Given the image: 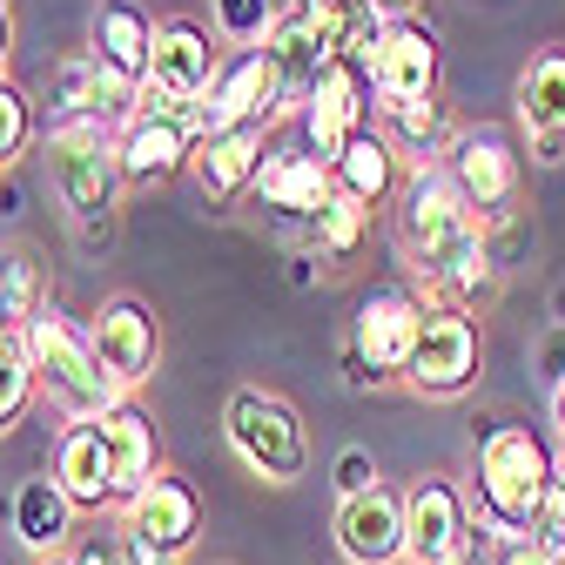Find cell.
Masks as SVG:
<instances>
[{"instance_id":"cell-44","label":"cell","mask_w":565,"mask_h":565,"mask_svg":"<svg viewBox=\"0 0 565 565\" xmlns=\"http://www.w3.org/2000/svg\"><path fill=\"white\" fill-rule=\"evenodd\" d=\"M552 565H565V545H558V552H552Z\"/></svg>"},{"instance_id":"cell-27","label":"cell","mask_w":565,"mask_h":565,"mask_svg":"<svg viewBox=\"0 0 565 565\" xmlns=\"http://www.w3.org/2000/svg\"><path fill=\"white\" fill-rule=\"evenodd\" d=\"M404 175H411V169H404V156L391 149V135H384V128H364V135H358V141H350V149L330 162L337 195H350L358 209H371V216L397 202Z\"/></svg>"},{"instance_id":"cell-41","label":"cell","mask_w":565,"mask_h":565,"mask_svg":"<svg viewBox=\"0 0 565 565\" xmlns=\"http://www.w3.org/2000/svg\"><path fill=\"white\" fill-rule=\"evenodd\" d=\"M364 8H371L377 21H411V14H417V0H364Z\"/></svg>"},{"instance_id":"cell-6","label":"cell","mask_w":565,"mask_h":565,"mask_svg":"<svg viewBox=\"0 0 565 565\" xmlns=\"http://www.w3.org/2000/svg\"><path fill=\"white\" fill-rule=\"evenodd\" d=\"M371 21H377V14L364 8V0H297L290 21L269 34V61H276V82H282V121L303 115L317 75H323L337 54L358 47V34H364Z\"/></svg>"},{"instance_id":"cell-7","label":"cell","mask_w":565,"mask_h":565,"mask_svg":"<svg viewBox=\"0 0 565 565\" xmlns=\"http://www.w3.org/2000/svg\"><path fill=\"white\" fill-rule=\"evenodd\" d=\"M445 175L458 182V195L478 209V223L499 236L519 223V202H525V156H519V141L505 128H491V121H465L458 141H451V156H445Z\"/></svg>"},{"instance_id":"cell-34","label":"cell","mask_w":565,"mask_h":565,"mask_svg":"<svg viewBox=\"0 0 565 565\" xmlns=\"http://www.w3.org/2000/svg\"><path fill=\"white\" fill-rule=\"evenodd\" d=\"M330 484H337V499H358V491H371V484H384V478H377V458H371L364 445H343V451L330 458Z\"/></svg>"},{"instance_id":"cell-38","label":"cell","mask_w":565,"mask_h":565,"mask_svg":"<svg viewBox=\"0 0 565 565\" xmlns=\"http://www.w3.org/2000/svg\"><path fill=\"white\" fill-rule=\"evenodd\" d=\"M539 377H545L552 391L565 384V323H558V330H552V337L539 343Z\"/></svg>"},{"instance_id":"cell-18","label":"cell","mask_w":565,"mask_h":565,"mask_svg":"<svg viewBox=\"0 0 565 565\" xmlns=\"http://www.w3.org/2000/svg\"><path fill=\"white\" fill-rule=\"evenodd\" d=\"M404 532H411V558L404 565H445L451 552H465L478 539L471 491L458 478H445V471H424L404 491Z\"/></svg>"},{"instance_id":"cell-32","label":"cell","mask_w":565,"mask_h":565,"mask_svg":"<svg viewBox=\"0 0 565 565\" xmlns=\"http://www.w3.org/2000/svg\"><path fill=\"white\" fill-rule=\"evenodd\" d=\"M41 102H34V88H21L14 75L0 82V169H14L21 156H34L41 149Z\"/></svg>"},{"instance_id":"cell-36","label":"cell","mask_w":565,"mask_h":565,"mask_svg":"<svg viewBox=\"0 0 565 565\" xmlns=\"http://www.w3.org/2000/svg\"><path fill=\"white\" fill-rule=\"evenodd\" d=\"M67 558H75V565H128V558H121V525H115V532H102V525L88 532V525H82V539L67 545Z\"/></svg>"},{"instance_id":"cell-42","label":"cell","mask_w":565,"mask_h":565,"mask_svg":"<svg viewBox=\"0 0 565 565\" xmlns=\"http://www.w3.org/2000/svg\"><path fill=\"white\" fill-rule=\"evenodd\" d=\"M552 431H558V451H565V384L552 391Z\"/></svg>"},{"instance_id":"cell-35","label":"cell","mask_w":565,"mask_h":565,"mask_svg":"<svg viewBox=\"0 0 565 565\" xmlns=\"http://www.w3.org/2000/svg\"><path fill=\"white\" fill-rule=\"evenodd\" d=\"M545 552H558L565 545V451H558V465H552V491H545V512H539V532H532Z\"/></svg>"},{"instance_id":"cell-2","label":"cell","mask_w":565,"mask_h":565,"mask_svg":"<svg viewBox=\"0 0 565 565\" xmlns=\"http://www.w3.org/2000/svg\"><path fill=\"white\" fill-rule=\"evenodd\" d=\"M552 465H558V451L532 424H484L471 438V519H478V532H491V539L539 532Z\"/></svg>"},{"instance_id":"cell-12","label":"cell","mask_w":565,"mask_h":565,"mask_svg":"<svg viewBox=\"0 0 565 565\" xmlns=\"http://www.w3.org/2000/svg\"><path fill=\"white\" fill-rule=\"evenodd\" d=\"M484 371V330L471 310H445L431 303V317H424L417 330V350H411V364H404V391L411 397H465Z\"/></svg>"},{"instance_id":"cell-37","label":"cell","mask_w":565,"mask_h":565,"mask_svg":"<svg viewBox=\"0 0 565 565\" xmlns=\"http://www.w3.org/2000/svg\"><path fill=\"white\" fill-rule=\"evenodd\" d=\"M491 565H552V552L525 532V539H491Z\"/></svg>"},{"instance_id":"cell-4","label":"cell","mask_w":565,"mask_h":565,"mask_svg":"<svg viewBox=\"0 0 565 565\" xmlns=\"http://www.w3.org/2000/svg\"><path fill=\"white\" fill-rule=\"evenodd\" d=\"M41 162H47V189L61 195L67 223L82 230V243H108V223L128 195L121 182V156H115V128H54L41 135Z\"/></svg>"},{"instance_id":"cell-39","label":"cell","mask_w":565,"mask_h":565,"mask_svg":"<svg viewBox=\"0 0 565 565\" xmlns=\"http://www.w3.org/2000/svg\"><path fill=\"white\" fill-rule=\"evenodd\" d=\"M337 364H343V391H384V377H377L350 343H343V358H337Z\"/></svg>"},{"instance_id":"cell-13","label":"cell","mask_w":565,"mask_h":565,"mask_svg":"<svg viewBox=\"0 0 565 565\" xmlns=\"http://www.w3.org/2000/svg\"><path fill=\"white\" fill-rule=\"evenodd\" d=\"M88 337H95V358H102V371L115 377L121 397H135L162 371V317H156L149 297H135V290L102 297L95 317H88Z\"/></svg>"},{"instance_id":"cell-3","label":"cell","mask_w":565,"mask_h":565,"mask_svg":"<svg viewBox=\"0 0 565 565\" xmlns=\"http://www.w3.org/2000/svg\"><path fill=\"white\" fill-rule=\"evenodd\" d=\"M21 343H28V364H34V377H41V404H54L67 424H88V417H102V411L121 404L115 377H108L102 358H95L88 323L67 317L61 303H47V310L28 323Z\"/></svg>"},{"instance_id":"cell-22","label":"cell","mask_w":565,"mask_h":565,"mask_svg":"<svg viewBox=\"0 0 565 565\" xmlns=\"http://www.w3.org/2000/svg\"><path fill=\"white\" fill-rule=\"evenodd\" d=\"M337 195V182H330V169L303 149V141H282L276 135V149H269V162H263V175H256V209L276 223V236H290L303 216H317V209Z\"/></svg>"},{"instance_id":"cell-30","label":"cell","mask_w":565,"mask_h":565,"mask_svg":"<svg viewBox=\"0 0 565 565\" xmlns=\"http://www.w3.org/2000/svg\"><path fill=\"white\" fill-rule=\"evenodd\" d=\"M47 303V263L28 243H0V343H21Z\"/></svg>"},{"instance_id":"cell-25","label":"cell","mask_w":565,"mask_h":565,"mask_svg":"<svg viewBox=\"0 0 565 565\" xmlns=\"http://www.w3.org/2000/svg\"><path fill=\"white\" fill-rule=\"evenodd\" d=\"M88 54L121 82H149V54H156V21L141 0H95L88 14Z\"/></svg>"},{"instance_id":"cell-19","label":"cell","mask_w":565,"mask_h":565,"mask_svg":"<svg viewBox=\"0 0 565 565\" xmlns=\"http://www.w3.org/2000/svg\"><path fill=\"white\" fill-rule=\"evenodd\" d=\"M95 431H102V451H108V471H115V519H121L141 491L169 471V458H162V424H156V411L141 404V397H121L115 411L95 417Z\"/></svg>"},{"instance_id":"cell-9","label":"cell","mask_w":565,"mask_h":565,"mask_svg":"<svg viewBox=\"0 0 565 565\" xmlns=\"http://www.w3.org/2000/svg\"><path fill=\"white\" fill-rule=\"evenodd\" d=\"M223 41L209 21L195 14H169L156 21V54H149V82H141V108H162V115H195L202 95L216 88L223 75Z\"/></svg>"},{"instance_id":"cell-31","label":"cell","mask_w":565,"mask_h":565,"mask_svg":"<svg viewBox=\"0 0 565 565\" xmlns=\"http://www.w3.org/2000/svg\"><path fill=\"white\" fill-rule=\"evenodd\" d=\"M297 0H209V28L216 41L236 54V47H269V34L290 21Z\"/></svg>"},{"instance_id":"cell-43","label":"cell","mask_w":565,"mask_h":565,"mask_svg":"<svg viewBox=\"0 0 565 565\" xmlns=\"http://www.w3.org/2000/svg\"><path fill=\"white\" fill-rule=\"evenodd\" d=\"M34 565H75V558H67V552H61V558H34Z\"/></svg>"},{"instance_id":"cell-33","label":"cell","mask_w":565,"mask_h":565,"mask_svg":"<svg viewBox=\"0 0 565 565\" xmlns=\"http://www.w3.org/2000/svg\"><path fill=\"white\" fill-rule=\"evenodd\" d=\"M41 404V377L28 364V343H0V438L28 424V411Z\"/></svg>"},{"instance_id":"cell-40","label":"cell","mask_w":565,"mask_h":565,"mask_svg":"<svg viewBox=\"0 0 565 565\" xmlns=\"http://www.w3.org/2000/svg\"><path fill=\"white\" fill-rule=\"evenodd\" d=\"M8 61H14V8L0 0V82H8Z\"/></svg>"},{"instance_id":"cell-21","label":"cell","mask_w":565,"mask_h":565,"mask_svg":"<svg viewBox=\"0 0 565 565\" xmlns=\"http://www.w3.org/2000/svg\"><path fill=\"white\" fill-rule=\"evenodd\" d=\"M276 149V128L269 121H249V128H230V135H209L195 162H189V182L209 209H236L243 195H256V175Z\"/></svg>"},{"instance_id":"cell-16","label":"cell","mask_w":565,"mask_h":565,"mask_svg":"<svg viewBox=\"0 0 565 565\" xmlns=\"http://www.w3.org/2000/svg\"><path fill=\"white\" fill-rule=\"evenodd\" d=\"M202 149V135L189 115H162V108H135L121 128H115V156H121V182L128 195H149V189H169L175 175H189Z\"/></svg>"},{"instance_id":"cell-26","label":"cell","mask_w":565,"mask_h":565,"mask_svg":"<svg viewBox=\"0 0 565 565\" xmlns=\"http://www.w3.org/2000/svg\"><path fill=\"white\" fill-rule=\"evenodd\" d=\"M47 471L54 484L75 499L82 512H115V471H108V451H102V431H95V417L88 424H61L54 431V451H47Z\"/></svg>"},{"instance_id":"cell-11","label":"cell","mask_w":565,"mask_h":565,"mask_svg":"<svg viewBox=\"0 0 565 565\" xmlns=\"http://www.w3.org/2000/svg\"><path fill=\"white\" fill-rule=\"evenodd\" d=\"M371 115H377V82H371V67H364L358 54H337L323 75H317V88H310L303 115H297L303 149L330 169V162L350 149V141L371 128Z\"/></svg>"},{"instance_id":"cell-15","label":"cell","mask_w":565,"mask_h":565,"mask_svg":"<svg viewBox=\"0 0 565 565\" xmlns=\"http://www.w3.org/2000/svg\"><path fill=\"white\" fill-rule=\"evenodd\" d=\"M189 121H195L202 141H209V135H230V128H249V121L282 128V82H276L269 47H236V54L223 61L216 88L202 95V108H195Z\"/></svg>"},{"instance_id":"cell-20","label":"cell","mask_w":565,"mask_h":565,"mask_svg":"<svg viewBox=\"0 0 565 565\" xmlns=\"http://www.w3.org/2000/svg\"><path fill=\"white\" fill-rule=\"evenodd\" d=\"M330 539H337V558L343 565H404L411 558L404 491L397 484H371V491H358V499H337Z\"/></svg>"},{"instance_id":"cell-17","label":"cell","mask_w":565,"mask_h":565,"mask_svg":"<svg viewBox=\"0 0 565 565\" xmlns=\"http://www.w3.org/2000/svg\"><path fill=\"white\" fill-rule=\"evenodd\" d=\"M371 82H377V115L438 95L445 88V41H438V28L424 21V14L384 21V34L371 47Z\"/></svg>"},{"instance_id":"cell-28","label":"cell","mask_w":565,"mask_h":565,"mask_svg":"<svg viewBox=\"0 0 565 565\" xmlns=\"http://www.w3.org/2000/svg\"><path fill=\"white\" fill-rule=\"evenodd\" d=\"M297 249V263H323V269H350L364 256V243H371V209H358L350 195H330L317 216H303L290 236H282Z\"/></svg>"},{"instance_id":"cell-10","label":"cell","mask_w":565,"mask_h":565,"mask_svg":"<svg viewBox=\"0 0 565 565\" xmlns=\"http://www.w3.org/2000/svg\"><path fill=\"white\" fill-rule=\"evenodd\" d=\"M34 102H41V128H47V135H54V128H121V121L141 108V88L121 82V75H108L88 47H75V54L47 61Z\"/></svg>"},{"instance_id":"cell-1","label":"cell","mask_w":565,"mask_h":565,"mask_svg":"<svg viewBox=\"0 0 565 565\" xmlns=\"http://www.w3.org/2000/svg\"><path fill=\"white\" fill-rule=\"evenodd\" d=\"M391 243L404 256V282L424 303L445 310H484L499 297V236L478 223V209L458 195V182L438 169H411L397 202H391Z\"/></svg>"},{"instance_id":"cell-23","label":"cell","mask_w":565,"mask_h":565,"mask_svg":"<svg viewBox=\"0 0 565 565\" xmlns=\"http://www.w3.org/2000/svg\"><path fill=\"white\" fill-rule=\"evenodd\" d=\"M512 108H519V128H525L532 162L558 169L565 162V47H539L525 61V75L512 88Z\"/></svg>"},{"instance_id":"cell-14","label":"cell","mask_w":565,"mask_h":565,"mask_svg":"<svg viewBox=\"0 0 565 565\" xmlns=\"http://www.w3.org/2000/svg\"><path fill=\"white\" fill-rule=\"evenodd\" d=\"M424 317H431V303H424L411 282H377V290H364L358 310H350L343 343L358 350V358H364L384 384H404V364H411V350H417Z\"/></svg>"},{"instance_id":"cell-8","label":"cell","mask_w":565,"mask_h":565,"mask_svg":"<svg viewBox=\"0 0 565 565\" xmlns=\"http://www.w3.org/2000/svg\"><path fill=\"white\" fill-rule=\"evenodd\" d=\"M202 525H209V505H202L195 478L162 471L121 512V558L128 565H189V552L202 545Z\"/></svg>"},{"instance_id":"cell-5","label":"cell","mask_w":565,"mask_h":565,"mask_svg":"<svg viewBox=\"0 0 565 565\" xmlns=\"http://www.w3.org/2000/svg\"><path fill=\"white\" fill-rule=\"evenodd\" d=\"M223 445L263 484H303L310 478V424L282 391L236 384L223 397Z\"/></svg>"},{"instance_id":"cell-24","label":"cell","mask_w":565,"mask_h":565,"mask_svg":"<svg viewBox=\"0 0 565 565\" xmlns=\"http://www.w3.org/2000/svg\"><path fill=\"white\" fill-rule=\"evenodd\" d=\"M8 532L28 558H61L82 539V505L54 484V471H34L8 491Z\"/></svg>"},{"instance_id":"cell-29","label":"cell","mask_w":565,"mask_h":565,"mask_svg":"<svg viewBox=\"0 0 565 565\" xmlns=\"http://www.w3.org/2000/svg\"><path fill=\"white\" fill-rule=\"evenodd\" d=\"M458 108L438 95H424V102H404V108H384V135H391V149L404 156V169H438L451 156V141H458Z\"/></svg>"}]
</instances>
